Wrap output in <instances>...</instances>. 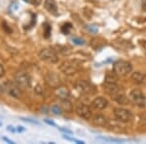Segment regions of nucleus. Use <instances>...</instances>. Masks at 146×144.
I'll use <instances>...</instances> for the list:
<instances>
[{"instance_id": "1", "label": "nucleus", "mask_w": 146, "mask_h": 144, "mask_svg": "<svg viewBox=\"0 0 146 144\" xmlns=\"http://www.w3.org/2000/svg\"><path fill=\"white\" fill-rule=\"evenodd\" d=\"M21 89L22 88H21L16 82H11V81L5 82V83L0 86V91L8 94L10 96L15 98H22L23 94H22V90Z\"/></svg>"}, {"instance_id": "2", "label": "nucleus", "mask_w": 146, "mask_h": 144, "mask_svg": "<svg viewBox=\"0 0 146 144\" xmlns=\"http://www.w3.org/2000/svg\"><path fill=\"white\" fill-rule=\"evenodd\" d=\"M133 70V65L131 62L126 60H118L113 64V71L119 76H125Z\"/></svg>"}, {"instance_id": "3", "label": "nucleus", "mask_w": 146, "mask_h": 144, "mask_svg": "<svg viewBox=\"0 0 146 144\" xmlns=\"http://www.w3.org/2000/svg\"><path fill=\"white\" fill-rule=\"evenodd\" d=\"M39 58L41 60L47 61L49 63H56L58 61V55L55 52V50L51 48H44L40 51Z\"/></svg>"}, {"instance_id": "4", "label": "nucleus", "mask_w": 146, "mask_h": 144, "mask_svg": "<svg viewBox=\"0 0 146 144\" xmlns=\"http://www.w3.org/2000/svg\"><path fill=\"white\" fill-rule=\"evenodd\" d=\"M129 98L135 104L140 107H144L146 104V96L145 94L138 89H133L129 93Z\"/></svg>"}, {"instance_id": "5", "label": "nucleus", "mask_w": 146, "mask_h": 144, "mask_svg": "<svg viewBox=\"0 0 146 144\" xmlns=\"http://www.w3.org/2000/svg\"><path fill=\"white\" fill-rule=\"evenodd\" d=\"M15 82L21 88L27 89L31 86V78L27 72H17L15 74Z\"/></svg>"}, {"instance_id": "6", "label": "nucleus", "mask_w": 146, "mask_h": 144, "mask_svg": "<svg viewBox=\"0 0 146 144\" xmlns=\"http://www.w3.org/2000/svg\"><path fill=\"white\" fill-rule=\"evenodd\" d=\"M113 113H114L115 118L120 122L127 123L133 119V114H131V112L128 109H125V108L116 107L113 110Z\"/></svg>"}, {"instance_id": "7", "label": "nucleus", "mask_w": 146, "mask_h": 144, "mask_svg": "<svg viewBox=\"0 0 146 144\" xmlns=\"http://www.w3.org/2000/svg\"><path fill=\"white\" fill-rule=\"evenodd\" d=\"M58 68H60V70L63 74L68 75V76H71V75H74L78 72V67H77V65L71 60L62 61Z\"/></svg>"}, {"instance_id": "8", "label": "nucleus", "mask_w": 146, "mask_h": 144, "mask_svg": "<svg viewBox=\"0 0 146 144\" xmlns=\"http://www.w3.org/2000/svg\"><path fill=\"white\" fill-rule=\"evenodd\" d=\"M75 112L80 118L85 120H91L92 119V111L87 104L83 102H78L75 107Z\"/></svg>"}, {"instance_id": "9", "label": "nucleus", "mask_w": 146, "mask_h": 144, "mask_svg": "<svg viewBox=\"0 0 146 144\" xmlns=\"http://www.w3.org/2000/svg\"><path fill=\"white\" fill-rule=\"evenodd\" d=\"M102 87H103V90L104 92L109 94V96H112V98L114 96H118L119 94H122V91H121V88L117 85L116 82H108V81H104L102 84Z\"/></svg>"}, {"instance_id": "10", "label": "nucleus", "mask_w": 146, "mask_h": 144, "mask_svg": "<svg viewBox=\"0 0 146 144\" xmlns=\"http://www.w3.org/2000/svg\"><path fill=\"white\" fill-rule=\"evenodd\" d=\"M74 88L77 92H79L82 94H89L94 93V87L87 82L86 80H79L74 84Z\"/></svg>"}, {"instance_id": "11", "label": "nucleus", "mask_w": 146, "mask_h": 144, "mask_svg": "<svg viewBox=\"0 0 146 144\" xmlns=\"http://www.w3.org/2000/svg\"><path fill=\"white\" fill-rule=\"evenodd\" d=\"M45 81L46 83L49 85L52 88H58V86H60V79L56 73L54 72H48L45 75Z\"/></svg>"}, {"instance_id": "12", "label": "nucleus", "mask_w": 146, "mask_h": 144, "mask_svg": "<svg viewBox=\"0 0 146 144\" xmlns=\"http://www.w3.org/2000/svg\"><path fill=\"white\" fill-rule=\"evenodd\" d=\"M108 106V100L102 96H98L92 101V107L96 110H102L105 109Z\"/></svg>"}, {"instance_id": "13", "label": "nucleus", "mask_w": 146, "mask_h": 144, "mask_svg": "<svg viewBox=\"0 0 146 144\" xmlns=\"http://www.w3.org/2000/svg\"><path fill=\"white\" fill-rule=\"evenodd\" d=\"M56 94L60 100H68L70 96L69 90L64 86H58V88H56Z\"/></svg>"}, {"instance_id": "14", "label": "nucleus", "mask_w": 146, "mask_h": 144, "mask_svg": "<svg viewBox=\"0 0 146 144\" xmlns=\"http://www.w3.org/2000/svg\"><path fill=\"white\" fill-rule=\"evenodd\" d=\"M92 122L98 127H105L107 125V119L103 115L96 114L94 117H92Z\"/></svg>"}, {"instance_id": "15", "label": "nucleus", "mask_w": 146, "mask_h": 144, "mask_svg": "<svg viewBox=\"0 0 146 144\" xmlns=\"http://www.w3.org/2000/svg\"><path fill=\"white\" fill-rule=\"evenodd\" d=\"M44 6H45V9L48 12H50L51 14H54V15H56V13H58V5H56L55 0H45Z\"/></svg>"}, {"instance_id": "16", "label": "nucleus", "mask_w": 146, "mask_h": 144, "mask_svg": "<svg viewBox=\"0 0 146 144\" xmlns=\"http://www.w3.org/2000/svg\"><path fill=\"white\" fill-rule=\"evenodd\" d=\"M131 78L133 82L137 84H144L146 82V75L142 74L141 72H133Z\"/></svg>"}, {"instance_id": "17", "label": "nucleus", "mask_w": 146, "mask_h": 144, "mask_svg": "<svg viewBox=\"0 0 146 144\" xmlns=\"http://www.w3.org/2000/svg\"><path fill=\"white\" fill-rule=\"evenodd\" d=\"M60 107L63 112L72 113L73 112V104L68 100H62L60 101Z\"/></svg>"}, {"instance_id": "18", "label": "nucleus", "mask_w": 146, "mask_h": 144, "mask_svg": "<svg viewBox=\"0 0 146 144\" xmlns=\"http://www.w3.org/2000/svg\"><path fill=\"white\" fill-rule=\"evenodd\" d=\"M113 100L116 101V102H118L119 104H122V105H127V104H129V100L127 98V96H125L123 93L119 94L118 96H114Z\"/></svg>"}, {"instance_id": "19", "label": "nucleus", "mask_w": 146, "mask_h": 144, "mask_svg": "<svg viewBox=\"0 0 146 144\" xmlns=\"http://www.w3.org/2000/svg\"><path fill=\"white\" fill-rule=\"evenodd\" d=\"M42 27H43V30H44V37L45 38H49L51 36V31H52L51 25L48 23H44Z\"/></svg>"}, {"instance_id": "20", "label": "nucleus", "mask_w": 146, "mask_h": 144, "mask_svg": "<svg viewBox=\"0 0 146 144\" xmlns=\"http://www.w3.org/2000/svg\"><path fill=\"white\" fill-rule=\"evenodd\" d=\"M71 28H72V25H71V23H64V25H63L62 27V31L64 34H68L70 30H71Z\"/></svg>"}, {"instance_id": "21", "label": "nucleus", "mask_w": 146, "mask_h": 144, "mask_svg": "<svg viewBox=\"0 0 146 144\" xmlns=\"http://www.w3.org/2000/svg\"><path fill=\"white\" fill-rule=\"evenodd\" d=\"M51 110H52V112L54 113V114H56V115H60V114H62V107H60V105L58 106V105H53L51 107Z\"/></svg>"}, {"instance_id": "22", "label": "nucleus", "mask_w": 146, "mask_h": 144, "mask_svg": "<svg viewBox=\"0 0 146 144\" xmlns=\"http://www.w3.org/2000/svg\"><path fill=\"white\" fill-rule=\"evenodd\" d=\"M2 27H3L4 31H5L6 33H8V34L12 33V31H13V30H12V28L10 27V25H9L8 23H7V22H5V21L2 23Z\"/></svg>"}, {"instance_id": "23", "label": "nucleus", "mask_w": 146, "mask_h": 144, "mask_svg": "<svg viewBox=\"0 0 146 144\" xmlns=\"http://www.w3.org/2000/svg\"><path fill=\"white\" fill-rule=\"evenodd\" d=\"M116 73L114 72V74H107L106 77H105L104 81H108V82H116L117 81V77L115 76Z\"/></svg>"}, {"instance_id": "24", "label": "nucleus", "mask_w": 146, "mask_h": 144, "mask_svg": "<svg viewBox=\"0 0 146 144\" xmlns=\"http://www.w3.org/2000/svg\"><path fill=\"white\" fill-rule=\"evenodd\" d=\"M83 13H84V15L86 16V17L88 18V19L92 18V16H93V10L90 9V8H88V7H85Z\"/></svg>"}, {"instance_id": "25", "label": "nucleus", "mask_w": 146, "mask_h": 144, "mask_svg": "<svg viewBox=\"0 0 146 144\" xmlns=\"http://www.w3.org/2000/svg\"><path fill=\"white\" fill-rule=\"evenodd\" d=\"M25 2H27V3L31 4V5L33 6H39L40 4L42 3V0H25Z\"/></svg>"}, {"instance_id": "26", "label": "nucleus", "mask_w": 146, "mask_h": 144, "mask_svg": "<svg viewBox=\"0 0 146 144\" xmlns=\"http://www.w3.org/2000/svg\"><path fill=\"white\" fill-rule=\"evenodd\" d=\"M72 41L74 42L75 44H77V45H83L84 44V40L83 39H80V38H77V37H74V38H72Z\"/></svg>"}, {"instance_id": "27", "label": "nucleus", "mask_w": 146, "mask_h": 144, "mask_svg": "<svg viewBox=\"0 0 146 144\" xmlns=\"http://www.w3.org/2000/svg\"><path fill=\"white\" fill-rule=\"evenodd\" d=\"M4 74H5V69H4V67L0 64V77H2Z\"/></svg>"}, {"instance_id": "28", "label": "nucleus", "mask_w": 146, "mask_h": 144, "mask_svg": "<svg viewBox=\"0 0 146 144\" xmlns=\"http://www.w3.org/2000/svg\"><path fill=\"white\" fill-rule=\"evenodd\" d=\"M22 119L25 122H29V123H32V124H38V122L33 121V120H31V119H25V118H22Z\"/></svg>"}, {"instance_id": "29", "label": "nucleus", "mask_w": 146, "mask_h": 144, "mask_svg": "<svg viewBox=\"0 0 146 144\" xmlns=\"http://www.w3.org/2000/svg\"><path fill=\"white\" fill-rule=\"evenodd\" d=\"M89 29H90L91 31H93V32H98V27H96L95 25H91V27H89Z\"/></svg>"}, {"instance_id": "30", "label": "nucleus", "mask_w": 146, "mask_h": 144, "mask_svg": "<svg viewBox=\"0 0 146 144\" xmlns=\"http://www.w3.org/2000/svg\"><path fill=\"white\" fill-rule=\"evenodd\" d=\"M7 129H8L9 131H12V133H15V131H16L15 127H11V126H8V127H7Z\"/></svg>"}, {"instance_id": "31", "label": "nucleus", "mask_w": 146, "mask_h": 144, "mask_svg": "<svg viewBox=\"0 0 146 144\" xmlns=\"http://www.w3.org/2000/svg\"><path fill=\"white\" fill-rule=\"evenodd\" d=\"M58 129H60V131H64V133H71V131H68V129H62V127H58Z\"/></svg>"}, {"instance_id": "32", "label": "nucleus", "mask_w": 146, "mask_h": 144, "mask_svg": "<svg viewBox=\"0 0 146 144\" xmlns=\"http://www.w3.org/2000/svg\"><path fill=\"white\" fill-rule=\"evenodd\" d=\"M3 140L6 141V142H8V143H10V144H14V141L10 140V139H8L7 137H3Z\"/></svg>"}, {"instance_id": "33", "label": "nucleus", "mask_w": 146, "mask_h": 144, "mask_svg": "<svg viewBox=\"0 0 146 144\" xmlns=\"http://www.w3.org/2000/svg\"><path fill=\"white\" fill-rule=\"evenodd\" d=\"M45 122L47 123V124H49V125H52V126H56V124L54 122H52V121H49V120H45Z\"/></svg>"}, {"instance_id": "34", "label": "nucleus", "mask_w": 146, "mask_h": 144, "mask_svg": "<svg viewBox=\"0 0 146 144\" xmlns=\"http://www.w3.org/2000/svg\"><path fill=\"white\" fill-rule=\"evenodd\" d=\"M17 131H20V133H21V131H25V129H23V127H18Z\"/></svg>"}, {"instance_id": "35", "label": "nucleus", "mask_w": 146, "mask_h": 144, "mask_svg": "<svg viewBox=\"0 0 146 144\" xmlns=\"http://www.w3.org/2000/svg\"><path fill=\"white\" fill-rule=\"evenodd\" d=\"M142 8H143V10L146 11V3H143V5H142Z\"/></svg>"}, {"instance_id": "36", "label": "nucleus", "mask_w": 146, "mask_h": 144, "mask_svg": "<svg viewBox=\"0 0 146 144\" xmlns=\"http://www.w3.org/2000/svg\"><path fill=\"white\" fill-rule=\"evenodd\" d=\"M143 47H144V48L146 49V41L144 42V43H143Z\"/></svg>"}, {"instance_id": "37", "label": "nucleus", "mask_w": 146, "mask_h": 144, "mask_svg": "<svg viewBox=\"0 0 146 144\" xmlns=\"http://www.w3.org/2000/svg\"><path fill=\"white\" fill-rule=\"evenodd\" d=\"M87 1H89V2H95V0H87Z\"/></svg>"}, {"instance_id": "38", "label": "nucleus", "mask_w": 146, "mask_h": 144, "mask_svg": "<svg viewBox=\"0 0 146 144\" xmlns=\"http://www.w3.org/2000/svg\"><path fill=\"white\" fill-rule=\"evenodd\" d=\"M0 126H1V123H0Z\"/></svg>"}]
</instances>
